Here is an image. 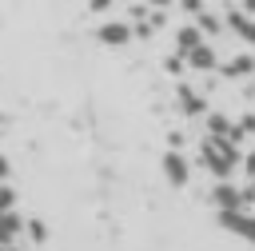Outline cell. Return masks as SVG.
<instances>
[{
  "label": "cell",
  "mask_w": 255,
  "mask_h": 251,
  "mask_svg": "<svg viewBox=\"0 0 255 251\" xmlns=\"http://www.w3.org/2000/svg\"><path fill=\"white\" fill-rule=\"evenodd\" d=\"M199 163H203L211 175L231 179V175H235V167H239V143L219 139V135H207V139L199 143Z\"/></svg>",
  "instance_id": "cell-1"
},
{
  "label": "cell",
  "mask_w": 255,
  "mask_h": 251,
  "mask_svg": "<svg viewBox=\"0 0 255 251\" xmlns=\"http://www.w3.org/2000/svg\"><path fill=\"white\" fill-rule=\"evenodd\" d=\"M159 167H163V179H167L171 187H187V183H191V163H187V155H183L179 147L163 151Z\"/></svg>",
  "instance_id": "cell-2"
},
{
  "label": "cell",
  "mask_w": 255,
  "mask_h": 251,
  "mask_svg": "<svg viewBox=\"0 0 255 251\" xmlns=\"http://www.w3.org/2000/svg\"><path fill=\"white\" fill-rule=\"evenodd\" d=\"M215 215H219V227L243 235V239L255 247V215H251L247 207H227V211H215Z\"/></svg>",
  "instance_id": "cell-3"
},
{
  "label": "cell",
  "mask_w": 255,
  "mask_h": 251,
  "mask_svg": "<svg viewBox=\"0 0 255 251\" xmlns=\"http://www.w3.org/2000/svg\"><path fill=\"white\" fill-rule=\"evenodd\" d=\"M96 40L108 44V48H124V44H131V40H135V36H131V20H104V24L96 28Z\"/></svg>",
  "instance_id": "cell-4"
},
{
  "label": "cell",
  "mask_w": 255,
  "mask_h": 251,
  "mask_svg": "<svg viewBox=\"0 0 255 251\" xmlns=\"http://www.w3.org/2000/svg\"><path fill=\"white\" fill-rule=\"evenodd\" d=\"M207 203H211L215 211H227V207H243V187H239V183H227V179H219V183L207 191Z\"/></svg>",
  "instance_id": "cell-5"
},
{
  "label": "cell",
  "mask_w": 255,
  "mask_h": 251,
  "mask_svg": "<svg viewBox=\"0 0 255 251\" xmlns=\"http://www.w3.org/2000/svg\"><path fill=\"white\" fill-rule=\"evenodd\" d=\"M183 64H187L191 72H215V68H219V52H215L211 44L199 40L191 52H183Z\"/></svg>",
  "instance_id": "cell-6"
},
{
  "label": "cell",
  "mask_w": 255,
  "mask_h": 251,
  "mask_svg": "<svg viewBox=\"0 0 255 251\" xmlns=\"http://www.w3.org/2000/svg\"><path fill=\"white\" fill-rule=\"evenodd\" d=\"M175 104H179V112H183L187 120H195V116L207 112V96H199L191 84H175Z\"/></svg>",
  "instance_id": "cell-7"
},
{
  "label": "cell",
  "mask_w": 255,
  "mask_h": 251,
  "mask_svg": "<svg viewBox=\"0 0 255 251\" xmlns=\"http://www.w3.org/2000/svg\"><path fill=\"white\" fill-rule=\"evenodd\" d=\"M223 28H231L243 44H255V16L251 12H239V8L223 12Z\"/></svg>",
  "instance_id": "cell-8"
},
{
  "label": "cell",
  "mask_w": 255,
  "mask_h": 251,
  "mask_svg": "<svg viewBox=\"0 0 255 251\" xmlns=\"http://www.w3.org/2000/svg\"><path fill=\"white\" fill-rule=\"evenodd\" d=\"M215 72H223L227 80H247V76H255V56H247V52H239V56H231V60H223Z\"/></svg>",
  "instance_id": "cell-9"
},
{
  "label": "cell",
  "mask_w": 255,
  "mask_h": 251,
  "mask_svg": "<svg viewBox=\"0 0 255 251\" xmlns=\"http://www.w3.org/2000/svg\"><path fill=\"white\" fill-rule=\"evenodd\" d=\"M24 231V215H16V207L0 211V243H16Z\"/></svg>",
  "instance_id": "cell-10"
},
{
  "label": "cell",
  "mask_w": 255,
  "mask_h": 251,
  "mask_svg": "<svg viewBox=\"0 0 255 251\" xmlns=\"http://www.w3.org/2000/svg\"><path fill=\"white\" fill-rule=\"evenodd\" d=\"M199 40H203V32H199V24H195V20L175 28V52H179V56H183V52H191Z\"/></svg>",
  "instance_id": "cell-11"
},
{
  "label": "cell",
  "mask_w": 255,
  "mask_h": 251,
  "mask_svg": "<svg viewBox=\"0 0 255 251\" xmlns=\"http://www.w3.org/2000/svg\"><path fill=\"white\" fill-rule=\"evenodd\" d=\"M195 24H199L203 36H219V32H223V16H215V12H207V8L195 12Z\"/></svg>",
  "instance_id": "cell-12"
},
{
  "label": "cell",
  "mask_w": 255,
  "mask_h": 251,
  "mask_svg": "<svg viewBox=\"0 0 255 251\" xmlns=\"http://www.w3.org/2000/svg\"><path fill=\"white\" fill-rule=\"evenodd\" d=\"M24 231H28V239H32V243H48V227H44V219H28V223H24Z\"/></svg>",
  "instance_id": "cell-13"
},
{
  "label": "cell",
  "mask_w": 255,
  "mask_h": 251,
  "mask_svg": "<svg viewBox=\"0 0 255 251\" xmlns=\"http://www.w3.org/2000/svg\"><path fill=\"white\" fill-rule=\"evenodd\" d=\"M0 207H4V211H8V207H16V187H12V183H4V179H0Z\"/></svg>",
  "instance_id": "cell-14"
},
{
  "label": "cell",
  "mask_w": 255,
  "mask_h": 251,
  "mask_svg": "<svg viewBox=\"0 0 255 251\" xmlns=\"http://www.w3.org/2000/svg\"><path fill=\"white\" fill-rule=\"evenodd\" d=\"M175 4H179L187 16H195V12H203V8H207V0H175Z\"/></svg>",
  "instance_id": "cell-15"
},
{
  "label": "cell",
  "mask_w": 255,
  "mask_h": 251,
  "mask_svg": "<svg viewBox=\"0 0 255 251\" xmlns=\"http://www.w3.org/2000/svg\"><path fill=\"white\" fill-rule=\"evenodd\" d=\"M235 127H239L243 135H255V112H247V116H243V120H239Z\"/></svg>",
  "instance_id": "cell-16"
},
{
  "label": "cell",
  "mask_w": 255,
  "mask_h": 251,
  "mask_svg": "<svg viewBox=\"0 0 255 251\" xmlns=\"http://www.w3.org/2000/svg\"><path fill=\"white\" fill-rule=\"evenodd\" d=\"M239 167H243V171L255 179V151H251V155H239Z\"/></svg>",
  "instance_id": "cell-17"
},
{
  "label": "cell",
  "mask_w": 255,
  "mask_h": 251,
  "mask_svg": "<svg viewBox=\"0 0 255 251\" xmlns=\"http://www.w3.org/2000/svg\"><path fill=\"white\" fill-rule=\"evenodd\" d=\"M143 4H147V8H171L175 0H143Z\"/></svg>",
  "instance_id": "cell-18"
},
{
  "label": "cell",
  "mask_w": 255,
  "mask_h": 251,
  "mask_svg": "<svg viewBox=\"0 0 255 251\" xmlns=\"http://www.w3.org/2000/svg\"><path fill=\"white\" fill-rule=\"evenodd\" d=\"M8 175H12V163H8L4 155H0V179H8Z\"/></svg>",
  "instance_id": "cell-19"
},
{
  "label": "cell",
  "mask_w": 255,
  "mask_h": 251,
  "mask_svg": "<svg viewBox=\"0 0 255 251\" xmlns=\"http://www.w3.org/2000/svg\"><path fill=\"white\" fill-rule=\"evenodd\" d=\"M104 8H112V0H92V12H104Z\"/></svg>",
  "instance_id": "cell-20"
},
{
  "label": "cell",
  "mask_w": 255,
  "mask_h": 251,
  "mask_svg": "<svg viewBox=\"0 0 255 251\" xmlns=\"http://www.w3.org/2000/svg\"><path fill=\"white\" fill-rule=\"evenodd\" d=\"M0 251H20V247L16 243H0Z\"/></svg>",
  "instance_id": "cell-21"
}]
</instances>
